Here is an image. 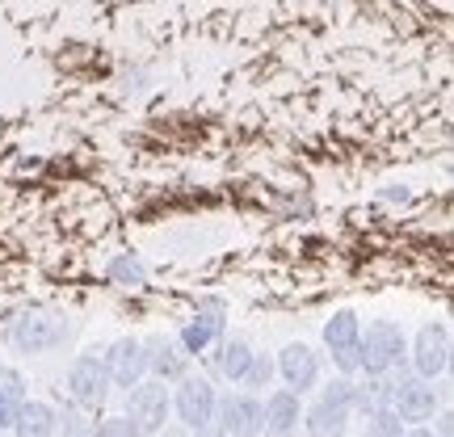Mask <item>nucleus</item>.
I'll return each mask as SVG.
<instances>
[{
    "instance_id": "nucleus-1",
    "label": "nucleus",
    "mask_w": 454,
    "mask_h": 437,
    "mask_svg": "<svg viewBox=\"0 0 454 437\" xmlns=\"http://www.w3.org/2000/svg\"><path fill=\"white\" fill-rule=\"evenodd\" d=\"M67 337H72L67 316L64 311H51V308H26L4 324V345H9L13 354H26V357L51 354V349H59Z\"/></svg>"
},
{
    "instance_id": "nucleus-8",
    "label": "nucleus",
    "mask_w": 454,
    "mask_h": 437,
    "mask_svg": "<svg viewBox=\"0 0 454 437\" xmlns=\"http://www.w3.org/2000/svg\"><path fill=\"white\" fill-rule=\"evenodd\" d=\"M438 387L434 383H425V378H395V387H391V400L387 408L408 425H425L434 421V412H438Z\"/></svg>"
},
{
    "instance_id": "nucleus-23",
    "label": "nucleus",
    "mask_w": 454,
    "mask_h": 437,
    "mask_svg": "<svg viewBox=\"0 0 454 437\" xmlns=\"http://www.w3.org/2000/svg\"><path fill=\"white\" fill-rule=\"evenodd\" d=\"M371 417V429H366V437H404L408 425L391 412V408H379V412H366Z\"/></svg>"
},
{
    "instance_id": "nucleus-16",
    "label": "nucleus",
    "mask_w": 454,
    "mask_h": 437,
    "mask_svg": "<svg viewBox=\"0 0 454 437\" xmlns=\"http://www.w3.org/2000/svg\"><path fill=\"white\" fill-rule=\"evenodd\" d=\"M248 362H253V349H248V340L244 337H219L215 340V371L223 374L227 383H240L244 371H248Z\"/></svg>"
},
{
    "instance_id": "nucleus-25",
    "label": "nucleus",
    "mask_w": 454,
    "mask_h": 437,
    "mask_svg": "<svg viewBox=\"0 0 454 437\" xmlns=\"http://www.w3.org/2000/svg\"><path fill=\"white\" fill-rule=\"evenodd\" d=\"M122 89H135V93H139V89H147V72L144 67H127V72H122Z\"/></svg>"
},
{
    "instance_id": "nucleus-27",
    "label": "nucleus",
    "mask_w": 454,
    "mask_h": 437,
    "mask_svg": "<svg viewBox=\"0 0 454 437\" xmlns=\"http://www.w3.org/2000/svg\"><path fill=\"white\" fill-rule=\"evenodd\" d=\"M194 437H223V433H219V429H215V425H207V429H198Z\"/></svg>"
},
{
    "instance_id": "nucleus-5",
    "label": "nucleus",
    "mask_w": 454,
    "mask_h": 437,
    "mask_svg": "<svg viewBox=\"0 0 454 437\" xmlns=\"http://www.w3.org/2000/svg\"><path fill=\"white\" fill-rule=\"evenodd\" d=\"M215 429L223 437H261L265 433V404H261L253 391L240 395H227L215 404Z\"/></svg>"
},
{
    "instance_id": "nucleus-14",
    "label": "nucleus",
    "mask_w": 454,
    "mask_h": 437,
    "mask_svg": "<svg viewBox=\"0 0 454 437\" xmlns=\"http://www.w3.org/2000/svg\"><path fill=\"white\" fill-rule=\"evenodd\" d=\"M299 421H303L299 395H294L291 387L270 391V400H265V433H294Z\"/></svg>"
},
{
    "instance_id": "nucleus-15",
    "label": "nucleus",
    "mask_w": 454,
    "mask_h": 437,
    "mask_svg": "<svg viewBox=\"0 0 454 437\" xmlns=\"http://www.w3.org/2000/svg\"><path fill=\"white\" fill-rule=\"evenodd\" d=\"M13 437H55L59 429H55V408L43 404V400H26V404L17 408L13 417Z\"/></svg>"
},
{
    "instance_id": "nucleus-19",
    "label": "nucleus",
    "mask_w": 454,
    "mask_h": 437,
    "mask_svg": "<svg viewBox=\"0 0 454 437\" xmlns=\"http://www.w3.org/2000/svg\"><path fill=\"white\" fill-rule=\"evenodd\" d=\"M106 274H110V282L114 286H122V291H139V286H147V269L135 253H118V257L106 265Z\"/></svg>"
},
{
    "instance_id": "nucleus-10",
    "label": "nucleus",
    "mask_w": 454,
    "mask_h": 437,
    "mask_svg": "<svg viewBox=\"0 0 454 437\" xmlns=\"http://www.w3.org/2000/svg\"><path fill=\"white\" fill-rule=\"evenodd\" d=\"M223 324H227V320H223V303H219V299H202V303H198V311L185 320V324H181V332H177L181 349H185L190 357L207 354L215 340L223 337Z\"/></svg>"
},
{
    "instance_id": "nucleus-9",
    "label": "nucleus",
    "mask_w": 454,
    "mask_h": 437,
    "mask_svg": "<svg viewBox=\"0 0 454 437\" xmlns=\"http://www.w3.org/2000/svg\"><path fill=\"white\" fill-rule=\"evenodd\" d=\"M106 357V371H110V387H139L147 378V354H144V340L139 337H118L110 345V354Z\"/></svg>"
},
{
    "instance_id": "nucleus-20",
    "label": "nucleus",
    "mask_w": 454,
    "mask_h": 437,
    "mask_svg": "<svg viewBox=\"0 0 454 437\" xmlns=\"http://www.w3.org/2000/svg\"><path fill=\"white\" fill-rule=\"evenodd\" d=\"M274 374H278L274 357H270V354H253V362H248V371H244V378H240V387L265 391L270 383H274Z\"/></svg>"
},
{
    "instance_id": "nucleus-17",
    "label": "nucleus",
    "mask_w": 454,
    "mask_h": 437,
    "mask_svg": "<svg viewBox=\"0 0 454 437\" xmlns=\"http://www.w3.org/2000/svg\"><path fill=\"white\" fill-rule=\"evenodd\" d=\"M303 429H308V437H345L349 433V412L316 400L311 408H303Z\"/></svg>"
},
{
    "instance_id": "nucleus-11",
    "label": "nucleus",
    "mask_w": 454,
    "mask_h": 437,
    "mask_svg": "<svg viewBox=\"0 0 454 437\" xmlns=\"http://www.w3.org/2000/svg\"><path fill=\"white\" fill-rule=\"evenodd\" d=\"M357 332H362V320H357L349 308L333 311V320L325 324V345H328V354H333L340 374L357 371Z\"/></svg>"
},
{
    "instance_id": "nucleus-26",
    "label": "nucleus",
    "mask_w": 454,
    "mask_h": 437,
    "mask_svg": "<svg viewBox=\"0 0 454 437\" xmlns=\"http://www.w3.org/2000/svg\"><path fill=\"white\" fill-rule=\"evenodd\" d=\"M404 437H434V433H429L425 425H417V429H404Z\"/></svg>"
},
{
    "instance_id": "nucleus-13",
    "label": "nucleus",
    "mask_w": 454,
    "mask_h": 437,
    "mask_svg": "<svg viewBox=\"0 0 454 437\" xmlns=\"http://www.w3.org/2000/svg\"><path fill=\"white\" fill-rule=\"evenodd\" d=\"M144 354H147V374L160 378V383H177L190 374V354L181 349L177 337H152L144 340Z\"/></svg>"
},
{
    "instance_id": "nucleus-7",
    "label": "nucleus",
    "mask_w": 454,
    "mask_h": 437,
    "mask_svg": "<svg viewBox=\"0 0 454 437\" xmlns=\"http://www.w3.org/2000/svg\"><path fill=\"white\" fill-rule=\"evenodd\" d=\"M412 371L425 383H434V378L450 371V328L442 320H434V324H425L417 332V340H412Z\"/></svg>"
},
{
    "instance_id": "nucleus-6",
    "label": "nucleus",
    "mask_w": 454,
    "mask_h": 437,
    "mask_svg": "<svg viewBox=\"0 0 454 437\" xmlns=\"http://www.w3.org/2000/svg\"><path fill=\"white\" fill-rule=\"evenodd\" d=\"M127 417H130V425L139 429V437L160 433L164 421H168V383H160V378H144L139 387H130Z\"/></svg>"
},
{
    "instance_id": "nucleus-12",
    "label": "nucleus",
    "mask_w": 454,
    "mask_h": 437,
    "mask_svg": "<svg viewBox=\"0 0 454 437\" xmlns=\"http://www.w3.org/2000/svg\"><path fill=\"white\" fill-rule=\"evenodd\" d=\"M278 374L286 378V387L294 391V395H303V391L316 387V378H320V354L311 349V345H303V340H294V345H286L282 354H278Z\"/></svg>"
},
{
    "instance_id": "nucleus-28",
    "label": "nucleus",
    "mask_w": 454,
    "mask_h": 437,
    "mask_svg": "<svg viewBox=\"0 0 454 437\" xmlns=\"http://www.w3.org/2000/svg\"><path fill=\"white\" fill-rule=\"evenodd\" d=\"M0 437H9V433H4V429H0Z\"/></svg>"
},
{
    "instance_id": "nucleus-21",
    "label": "nucleus",
    "mask_w": 454,
    "mask_h": 437,
    "mask_svg": "<svg viewBox=\"0 0 454 437\" xmlns=\"http://www.w3.org/2000/svg\"><path fill=\"white\" fill-rule=\"evenodd\" d=\"M55 429H64V437H84V433H93V425L84 421V408H76V404L55 408Z\"/></svg>"
},
{
    "instance_id": "nucleus-18",
    "label": "nucleus",
    "mask_w": 454,
    "mask_h": 437,
    "mask_svg": "<svg viewBox=\"0 0 454 437\" xmlns=\"http://www.w3.org/2000/svg\"><path fill=\"white\" fill-rule=\"evenodd\" d=\"M391 387H395V383H391L387 374H366V383H354V408H362V412L387 408Z\"/></svg>"
},
{
    "instance_id": "nucleus-29",
    "label": "nucleus",
    "mask_w": 454,
    "mask_h": 437,
    "mask_svg": "<svg viewBox=\"0 0 454 437\" xmlns=\"http://www.w3.org/2000/svg\"><path fill=\"white\" fill-rule=\"evenodd\" d=\"M84 437H93V433H84Z\"/></svg>"
},
{
    "instance_id": "nucleus-22",
    "label": "nucleus",
    "mask_w": 454,
    "mask_h": 437,
    "mask_svg": "<svg viewBox=\"0 0 454 437\" xmlns=\"http://www.w3.org/2000/svg\"><path fill=\"white\" fill-rule=\"evenodd\" d=\"M328 408H340V412H354V378L349 374H340V378H333L325 387V395H320Z\"/></svg>"
},
{
    "instance_id": "nucleus-3",
    "label": "nucleus",
    "mask_w": 454,
    "mask_h": 437,
    "mask_svg": "<svg viewBox=\"0 0 454 437\" xmlns=\"http://www.w3.org/2000/svg\"><path fill=\"white\" fill-rule=\"evenodd\" d=\"M215 404H219V395H215L211 378H198V374L177 378V391L168 395V408L177 412V421L190 433H198V429H207L215 421Z\"/></svg>"
},
{
    "instance_id": "nucleus-4",
    "label": "nucleus",
    "mask_w": 454,
    "mask_h": 437,
    "mask_svg": "<svg viewBox=\"0 0 454 437\" xmlns=\"http://www.w3.org/2000/svg\"><path fill=\"white\" fill-rule=\"evenodd\" d=\"M67 395L76 408H98L110 395V371H106V357L98 349L76 354L67 366Z\"/></svg>"
},
{
    "instance_id": "nucleus-2",
    "label": "nucleus",
    "mask_w": 454,
    "mask_h": 437,
    "mask_svg": "<svg viewBox=\"0 0 454 437\" xmlns=\"http://www.w3.org/2000/svg\"><path fill=\"white\" fill-rule=\"evenodd\" d=\"M408 354V337L395 320H374L366 332H357V371L391 374Z\"/></svg>"
},
{
    "instance_id": "nucleus-24",
    "label": "nucleus",
    "mask_w": 454,
    "mask_h": 437,
    "mask_svg": "<svg viewBox=\"0 0 454 437\" xmlns=\"http://www.w3.org/2000/svg\"><path fill=\"white\" fill-rule=\"evenodd\" d=\"M93 437H139V429L130 425V417H106V421L93 429Z\"/></svg>"
}]
</instances>
